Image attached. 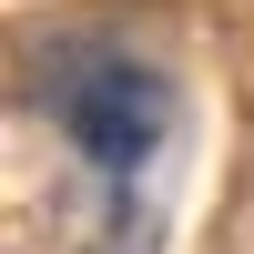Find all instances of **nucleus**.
I'll list each match as a JSON object with an SVG mask.
<instances>
[{"label":"nucleus","instance_id":"nucleus-1","mask_svg":"<svg viewBox=\"0 0 254 254\" xmlns=\"http://www.w3.org/2000/svg\"><path fill=\"white\" fill-rule=\"evenodd\" d=\"M20 102L81 153V173L102 183V203L132 234V193L153 183V163L183 132L173 71L132 41H102V31H31L20 41Z\"/></svg>","mask_w":254,"mask_h":254}]
</instances>
